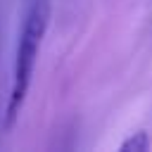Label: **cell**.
<instances>
[{
  "instance_id": "cell-1",
  "label": "cell",
  "mask_w": 152,
  "mask_h": 152,
  "mask_svg": "<svg viewBox=\"0 0 152 152\" xmlns=\"http://www.w3.org/2000/svg\"><path fill=\"white\" fill-rule=\"evenodd\" d=\"M50 24V0H26L19 33H17V45H14V62H12V86L5 104V128H12L21 114V107L26 102L38 52L45 38Z\"/></svg>"
},
{
  "instance_id": "cell-2",
  "label": "cell",
  "mask_w": 152,
  "mask_h": 152,
  "mask_svg": "<svg viewBox=\"0 0 152 152\" xmlns=\"http://www.w3.org/2000/svg\"><path fill=\"white\" fill-rule=\"evenodd\" d=\"M150 145H152V140H150L147 131H135V133H131V135L119 145V150H121V152H147Z\"/></svg>"
}]
</instances>
